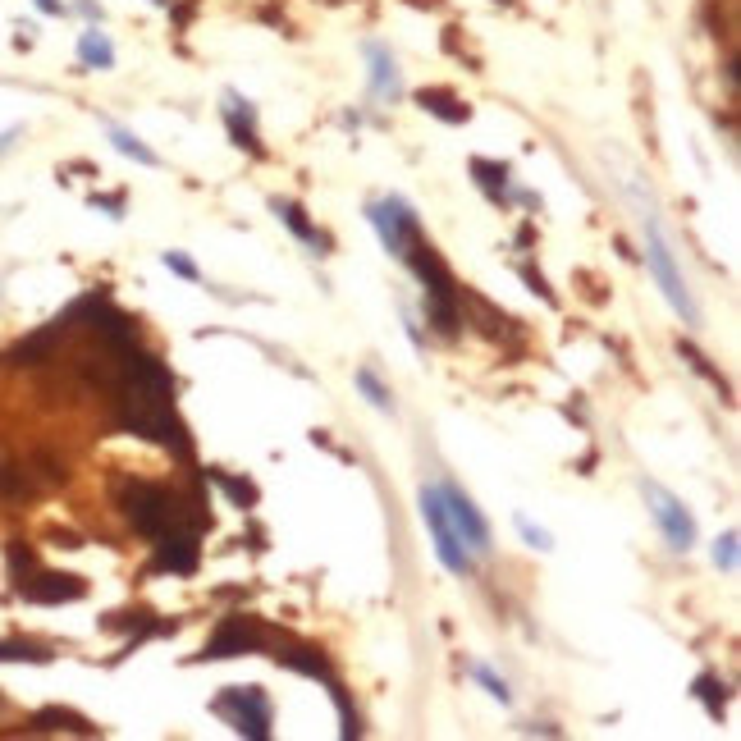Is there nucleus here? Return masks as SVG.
<instances>
[{"mask_svg": "<svg viewBox=\"0 0 741 741\" xmlns=\"http://www.w3.org/2000/svg\"><path fill=\"white\" fill-rule=\"evenodd\" d=\"M408 261L412 270H417V280L426 284V316L435 321V330L440 334H458V284H453V275H449V266L440 261V252L430 243H421V238H412V247H408Z\"/></svg>", "mask_w": 741, "mask_h": 741, "instance_id": "nucleus-1", "label": "nucleus"}, {"mask_svg": "<svg viewBox=\"0 0 741 741\" xmlns=\"http://www.w3.org/2000/svg\"><path fill=\"white\" fill-rule=\"evenodd\" d=\"M119 508H124V517L133 522V531H142V536H151V540L170 536V531H183V522H188L179 499L156 481H124Z\"/></svg>", "mask_w": 741, "mask_h": 741, "instance_id": "nucleus-2", "label": "nucleus"}, {"mask_svg": "<svg viewBox=\"0 0 741 741\" xmlns=\"http://www.w3.org/2000/svg\"><path fill=\"white\" fill-rule=\"evenodd\" d=\"M645 220V261H650V275L659 280V289H664V298L673 302V312L682 316L687 325H696L700 321V312H696V302H691V293H687V280L677 275V261H673V247H668V238H664V229H659V215L650 211V215H641Z\"/></svg>", "mask_w": 741, "mask_h": 741, "instance_id": "nucleus-3", "label": "nucleus"}, {"mask_svg": "<svg viewBox=\"0 0 741 741\" xmlns=\"http://www.w3.org/2000/svg\"><path fill=\"white\" fill-rule=\"evenodd\" d=\"M421 517H426L430 540H435V559H440L444 568L453 572V577H467V572L476 568V559H472V549L458 540V531H453L449 513H444L440 485H421Z\"/></svg>", "mask_w": 741, "mask_h": 741, "instance_id": "nucleus-4", "label": "nucleus"}, {"mask_svg": "<svg viewBox=\"0 0 741 741\" xmlns=\"http://www.w3.org/2000/svg\"><path fill=\"white\" fill-rule=\"evenodd\" d=\"M641 494H645V508H650V517H655L659 531H664L668 549L687 554V549L696 545V517L687 513V504H682L677 494H668L659 481H641Z\"/></svg>", "mask_w": 741, "mask_h": 741, "instance_id": "nucleus-5", "label": "nucleus"}, {"mask_svg": "<svg viewBox=\"0 0 741 741\" xmlns=\"http://www.w3.org/2000/svg\"><path fill=\"white\" fill-rule=\"evenodd\" d=\"M366 220H371V229L380 234V243H385L389 257H408L412 238H417V211H412V202H403V197H380V202L366 206Z\"/></svg>", "mask_w": 741, "mask_h": 741, "instance_id": "nucleus-6", "label": "nucleus"}, {"mask_svg": "<svg viewBox=\"0 0 741 741\" xmlns=\"http://www.w3.org/2000/svg\"><path fill=\"white\" fill-rule=\"evenodd\" d=\"M215 714L229 719V728L252 737V741L270 737V700L261 687H229L225 696L215 700Z\"/></svg>", "mask_w": 741, "mask_h": 741, "instance_id": "nucleus-7", "label": "nucleus"}, {"mask_svg": "<svg viewBox=\"0 0 741 741\" xmlns=\"http://www.w3.org/2000/svg\"><path fill=\"white\" fill-rule=\"evenodd\" d=\"M440 499H444V513H449V522H453V531H458V540L472 549V559L490 554V522L481 517V508H476L472 499H467V494H462L453 481H440Z\"/></svg>", "mask_w": 741, "mask_h": 741, "instance_id": "nucleus-8", "label": "nucleus"}, {"mask_svg": "<svg viewBox=\"0 0 741 741\" xmlns=\"http://www.w3.org/2000/svg\"><path fill=\"white\" fill-rule=\"evenodd\" d=\"M261 645H266V632L257 627V618L234 613V618H225L220 632L206 641L202 659H234V655H243V650H261Z\"/></svg>", "mask_w": 741, "mask_h": 741, "instance_id": "nucleus-9", "label": "nucleus"}, {"mask_svg": "<svg viewBox=\"0 0 741 741\" xmlns=\"http://www.w3.org/2000/svg\"><path fill=\"white\" fill-rule=\"evenodd\" d=\"M19 591L37 604H69V600H83L87 586H83V577H74V572H42L37 568L28 581H19Z\"/></svg>", "mask_w": 741, "mask_h": 741, "instance_id": "nucleus-10", "label": "nucleus"}, {"mask_svg": "<svg viewBox=\"0 0 741 741\" xmlns=\"http://www.w3.org/2000/svg\"><path fill=\"white\" fill-rule=\"evenodd\" d=\"M366 60H371V92H376L380 101H398V97H403V78H398L394 55H389L380 42H366Z\"/></svg>", "mask_w": 741, "mask_h": 741, "instance_id": "nucleus-11", "label": "nucleus"}, {"mask_svg": "<svg viewBox=\"0 0 741 741\" xmlns=\"http://www.w3.org/2000/svg\"><path fill=\"white\" fill-rule=\"evenodd\" d=\"M225 119H229V133H234L238 147L247 151H257L261 156V142H257V110H252V101L238 97L234 87L225 92Z\"/></svg>", "mask_w": 741, "mask_h": 741, "instance_id": "nucleus-12", "label": "nucleus"}, {"mask_svg": "<svg viewBox=\"0 0 741 741\" xmlns=\"http://www.w3.org/2000/svg\"><path fill=\"white\" fill-rule=\"evenodd\" d=\"M156 568L161 572H193L197 568V540L188 531H170L156 545Z\"/></svg>", "mask_w": 741, "mask_h": 741, "instance_id": "nucleus-13", "label": "nucleus"}, {"mask_svg": "<svg viewBox=\"0 0 741 741\" xmlns=\"http://www.w3.org/2000/svg\"><path fill=\"white\" fill-rule=\"evenodd\" d=\"M270 211L280 215L284 225H289L293 234H298V238H302V243H307V247H321V257H330V247H334V243H330V238L321 234V229L312 225V220H307V211H302L298 202H289V197H270Z\"/></svg>", "mask_w": 741, "mask_h": 741, "instance_id": "nucleus-14", "label": "nucleus"}, {"mask_svg": "<svg viewBox=\"0 0 741 741\" xmlns=\"http://www.w3.org/2000/svg\"><path fill=\"white\" fill-rule=\"evenodd\" d=\"M421 110H430L435 119H444V124H467L472 119V110H467V101H458L453 92H444V87H426V92H417Z\"/></svg>", "mask_w": 741, "mask_h": 741, "instance_id": "nucleus-15", "label": "nucleus"}, {"mask_svg": "<svg viewBox=\"0 0 741 741\" xmlns=\"http://www.w3.org/2000/svg\"><path fill=\"white\" fill-rule=\"evenodd\" d=\"M78 60H83V69H115V46L106 33H97V23L78 37Z\"/></svg>", "mask_w": 741, "mask_h": 741, "instance_id": "nucleus-16", "label": "nucleus"}, {"mask_svg": "<svg viewBox=\"0 0 741 741\" xmlns=\"http://www.w3.org/2000/svg\"><path fill=\"white\" fill-rule=\"evenodd\" d=\"M110 142H115V151L119 156H133L138 165H147V170H156L161 165V156L147 147V142L138 138V133H129V129H119V124H110Z\"/></svg>", "mask_w": 741, "mask_h": 741, "instance_id": "nucleus-17", "label": "nucleus"}, {"mask_svg": "<svg viewBox=\"0 0 741 741\" xmlns=\"http://www.w3.org/2000/svg\"><path fill=\"white\" fill-rule=\"evenodd\" d=\"M0 664H51V650L33 641H0Z\"/></svg>", "mask_w": 741, "mask_h": 741, "instance_id": "nucleus-18", "label": "nucleus"}, {"mask_svg": "<svg viewBox=\"0 0 741 741\" xmlns=\"http://www.w3.org/2000/svg\"><path fill=\"white\" fill-rule=\"evenodd\" d=\"M353 380H357V389L366 394V403H371V408H376V412H389V417H394V398H389V389L376 380V371H371V366H357V376H353Z\"/></svg>", "mask_w": 741, "mask_h": 741, "instance_id": "nucleus-19", "label": "nucleus"}, {"mask_svg": "<svg viewBox=\"0 0 741 741\" xmlns=\"http://www.w3.org/2000/svg\"><path fill=\"white\" fill-rule=\"evenodd\" d=\"M472 174H476V183H481V188L494 197V202L504 197V188H508V165H494V161H472Z\"/></svg>", "mask_w": 741, "mask_h": 741, "instance_id": "nucleus-20", "label": "nucleus"}, {"mask_svg": "<svg viewBox=\"0 0 741 741\" xmlns=\"http://www.w3.org/2000/svg\"><path fill=\"white\" fill-rule=\"evenodd\" d=\"M723 691H728V687H723L714 673H700V677H696V696L705 700L709 719H723V705H728V696H723Z\"/></svg>", "mask_w": 741, "mask_h": 741, "instance_id": "nucleus-21", "label": "nucleus"}, {"mask_svg": "<svg viewBox=\"0 0 741 741\" xmlns=\"http://www.w3.org/2000/svg\"><path fill=\"white\" fill-rule=\"evenodd\" d=\"M5 559H10V577H14V586H19V581H28L37 572V554L28 545H23V540H10V549H5Z\"/></svg>", "mask_w": 741, "mask_h": 741, "instance_id": "nucleus-22", "label": "nucleus"}, {"mask_svg": "<svg viewBox=\"0 0 741 741\" xmlns=\"http://www.w3.org/2000/svg\"><path fill=\"white\" fill-rule=\"evenodd\" d=\"M472 677H476V682H481L485 691H490L494 700H499V705H513V691H508V682H504V677H499V673H494L490 664H476V668H472Z\"/></svg>", "mask_w": 741, "mask_h": 741, "instance_id": "nucleus-23", "label": "nucleus"}, {"mask_svg": "<svg viewBox=\"0 0 741 741\" xmlns=\"http://www.w3.org/2000/svg\"><path fill=\"white\" fill-rule=\"evenodd\" d=\"M513 527H517V536L527 540L531 549H540V554H549V549H554V536H549L545 527H536L531 517H522V513H517V517H513Z\"/></svg>", "mask_w": 741, "mask_h": 741, "instance_id": "nucleus-24", "label": "nucleus"}, {"mask_svg": "<svg viewBox=\"0 0 741 741\" xmlns=\"http://www.w3.org/2000/svg\"><path fill=\"white\" fill-rule=\"evenodd\" d=\"M714 568L719 572L737 568V531H723V536L714 540Z\"/></svg>", "mask_w": 741, "mask_h": 741, "instance_id": "nucleus-25", "label": "nucleus"}, {"mask_svg": "<svg viewBox=\"0 0 741 741\" xmlns=\"http://www.w3.org/2000/svg\"><path fill=\"white\" fill-rule=\"evenodd\" d=\"M165 270H174V275H179V280H188V284L202 280V270H197L193 261L183 257V252H165Z\"/></svg>", "mask_w": 741, "mask_h": 741, "instance_id": "nucleus-26", "label": "nucleus"}, {"mask_svg": "<svg viewBox=\"0 0 741 741\" xmlns=\"http://www.w3.org/2000/svg\"><path fill=\"white\" fill-rule=\"evenodd\" d=\"M28 485H23V472L14 467V462L0 458V494H23Z\"/></svg>", "mask_w": 741, "mask_h": 741, "instance_id": "nucleus-27", "label": "nucleus"}, {"mask_svg": "<svg viewBox=\"0 0 741 741\" xmlns=\"http://www.w3.org/2000/svg\"><path fill=\"white\" fill-rule=\"evenodd\" d=\"M215 481L225 485V490L234 494L238 504H257V485H247V481H229V476H220V472H215Z\"/></svg>", "mask_w": 741, "mask_h": 741, "instance_id": "nucleus-28", "label": "nucleus"}, {"mask_svg": "<svg viewBox=\"0 0 741 741\" xmlns=\"http://www.w3.org/2000/svg\"><path fill=\"white\" fill-rule=\"evenodd\" d=\"M403 325H408V339L421 348V325H417V316H412V312H403Z\"/></svg>", "mask_w": 741, "mask_h": 741, "instance_id": "nucleus-29", "label": "nucleus"}, {"mask_svg": "<svg viewBox=\"0 0 741 741\" xmlns=\"http://www.w3.org/2000/svg\"><path fill=\"white\" fill-rule=\"evenodd\" d=\"M33 5H37L42 14H65V5H60V0H33Z\"/></svg>", "mask_w": 741, "mask_h": 741, "instance_id": "nucleus-30", "label": "nucleus"}, {"mask_svg": "<svg viewBox=\"0 0 741 741\" xmlns=\"http://www.w3.org/2000/svg\"><path fill=\"white\" fill-rule=\"evenodd\" d=\"M78 10H83L92 23H101V5H92V0H78Z\"/></svg>", "mask_w": 741, "mask_h": 741, "instance_id": "nucleus-31", "label": "nucleus"}, {"mask_svg": "<svg viewBox=\"0 0 741 741\" xmlns=\"http://www.w3.org/2000/svg\"><path fill=\"white\" fill-rule=\"evenodd\" d=\"M14 138H19V129H5V133H0V151L10 147V142H14Z\"/></svg>", "mask_w": 741, "mask_h": 741, "instance_id": "nucleus-32", "label": "nucleus"}, {"mask_svg": "<svg viewBox=\"0 0 741 741\" xmlns=\"http://www.w3.org/2000/svg\"><path fill=\"white\" fill-rule=\"evenodd\" d=\"M151 5H161V10H165V5H170V0H151Z\"/></svg>", "mask_w": 741, "mask_h": 741, "instance_id": "nucleus-33", "label": "nucleus"}, {"mask_svg": "<svg viewBox=\"0 0 741 741\" xmlns=\"http://www.w3.org/2000/svg\"><path fill=\"white\" fill-rule=\"evenodd\" d=\"M0 709H5V696H0Z\"/></svg>", "mask_w": 741, "mask_h": 741, "instance_id": "nucleus-34", "label": "nucleus"}]
</instances>
